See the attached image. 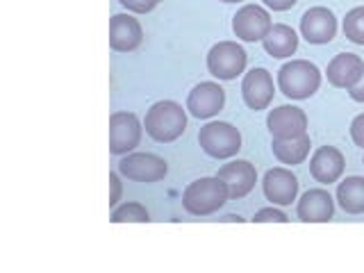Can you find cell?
<instances>
[{"instance_id": "4", "label": "cell", "mask_w": 364, "mask_h": 273, "mask_svg": "<svg viewBox=\"0 0 364 273\" xmlns=\"http://www.w3.org/2000/svg\"><path fill=\"white\" fill-rule=\"evenodd\" d=\"M198 144L214 159H228L242 148V132L228 121H210L198 132Z\"/></svg>"}, {"instance_id": "20", "label": "cell", "mask_w": 364, "mask_h": 273, "mask_svg": "<svg viewBox=\"0 0 364 273\" xmlns=\"http://www.w3.org/2000/svg\"><path fill=\"white\" fill-rule=\"evenodd\" d=\"M310 146H312L310 134H303V136H294V139H273L271 151L278 157V162L296 166V164H303L307 159Z\"/></svg>"}, {"instance_id": "3", "label": "cell", "mask_w": 364, "mask_h": 273, "mask_svg": "<svg viewBox=\"0 0 364 273\" xmlns=\"http://www.w3.org/2000/svg\"><path fill=\"white\" fill-rule=\"evenodd\" d=\"M278 87L291 100H305L321 87V71L307 60H291L278 71Z\"/></svg>"}, {"instance_id": "31", "label": "cell", "mask_w": 364, "mask_h": 273, "mask_svg": "<svg viewBox=\"0 0 364 273\" xmlns=\"http://www.w3.org/2000/svg\"><path fill=\"white\" fill-rule=\"evenodd\" d=\"M221 3H242V0H221Z\"/></svg>"}, {"instance_id": "2", "label": "cell", "mask_w": 364, "mask_h": 273, "mask_svg": "<svg viewBox=\"0 0 364 273\" xmlns=\"http://www.w3.org/2000/svg\"><path fill=\"white\" fill-rule=\"evenodd\" d=\"M230 200L225 182L219 176L193 180L182 191V208L193 216H210Z\"/></svg>"}, {"instance_id": "11", "label": "cell", "mask_w": 364, "mask_h": 273, "mask_svg": "<svg viewBox=\"0 0 364 273\" xmlns=\"http://www.w3.org/2000/svg\"><path fill=\"white\" fill-rule=\"evenodd\" d=\"M225 105V91L216 82H200L187 96V109L196 119H212Z\"/></svg>"}, {"instance_id": "7", "label": "cell", "mask_w": 364, "mask_h": 273, "mask_svg": "<svg viewBox=\"0 0 364 273\" xmlns=\"http://www.w3.org/2000/svg\"><path fill=\"white\" fill-rule=\"evenodd\" d=\"M119 173L134 182H159L168 173V164L153 153H128L119 162Z\"/></svg>"}, {"instance_id": "17", "label": "cell", "mask_w": 364, "mask_h": 273, "mask_svg": "<svg viewBox=\"0 0 364 273\" xmlns=\"http://www.w3.org/2000/svg\"><path fill=\"white\" fill-rule=\"evenodd\" d=\"M296 214L303 223H326L335 214L333 196L326 189H307L299 200Z\"/></svg>"}, {"instance_id": "15", "label": "cell", "mask_w": 364, "mask_h": 273, "mask_svg": "<svg viewBox=\"0 0 364 273\" xmlns=\"http://www.w3.org/2000/svg\"><path fill=\"white\" fill-rule=\"evenodd\" d=\"M262 189H264L267 200L273 205H291V200L299 196V178L284 166L269 168L262 180Z\"/></svg>"}, {"instance_id": "18", "label": "cell", "mask_w": 364, "mask_h": 273, "mask_svg": "<svg viewBox=\"0 0 364 273\" xmlns=\"http://www.w3.org/2000/svg\"><path fill=\"white\" fill-rule=\"evenodd\" d=\"M364 71V62L353 53H339L328 62L326 75L328 82L337 89H350Z\"/></svg>"}, {"instance_id": "5", "label": "cell", "mask_w": 364, "mask_h": 273, "mask_svg": "<svg viewBox=\"0 0 364 273\" xmlns=\"http://www.w3.org/2000/svg\"><path fill=\"white\" fill-rule=\"evenodd\" d=\"M246 68V50L237 41H219L208 53V71L219 80H235Z\"/></svg>"}, {"instance_id": "30", "label": "cell", "mask_w": 364, "mask_h": 273, "mask_svg": "<svg viewBox=\"0 0 364 273\" xmlns=\"http://www.w3.org/2000/svg\"><path fill=\"white\" fill-rule=\"evenodd\" d=\"M223 221H237V223H242L244 219L239 214H228V216H223Z\"/></svg>"}, {"instance_id": "1", "label": "cell", "mask_w": 364, "mask_h": 273, "mask_svg": "<svg viewBox=\"0 0 364 273\" xmlns=\"http://www.w3.org/2000/svg\"><path fill=\"white\" fill-rule=\"evenodd\" d=\"M146 134L157 144H171L187 130V114L176 100H159L146 112L144 119Z\"/></svg>"}, {"instance_id": "10", "label": "cell", "mask_w": 364, "mask_h": 273, "mask_svg": "<svg viewBox=\"0 0 364 273\" xmlns=\"http://www.w3.org/2000/svg\"><path fill=\"white\" fill-rule=\"evenodd\" d=\"M267 125L273 139H294V136L307 134V117L301 107L280 105L269 112Z\"/></svg>"}, {"instance_id": "25", "label": "cell", "mask_w": 364, "mask_h": 273, "mask_svg": "<svg viewBox=\"0 0 364 273\" xmlns=\"http://www.w3.org/2000/svg\"><path fill=\"white\" fill-rule=\"evenodd\" d=\"M119 3L128 11H134V14H148V11L157 7L159 0H119Z\"/></svg>"}, {"instance_id": "19", "label": "cell", "mask_w": 364, "mask_h": 273, "mask_svg": "<svg viewBox=\"0 0 364 273\" xmlns=\"http://www.w3.org/2000/svg\"><path fill=\"white\" fill-rule=\"evenodd\" d=\"M262 43H264V50L271 57L284 60V57H291L296 48H299V34L294 32V28L284 26V23H273Z\"/></svg>"}, {"instance_id": "23", "label": "cell", "mask_w": 364, "mask_h": 273, "mask_svg": "<svg viewBox=\"0 0 364 273\" xmlns=\"http://www.w3.org/2000/svg\"><path fill=\"white\" fill-rule=\"evenodd\" d=\"M344 37L358 46H364V7H353L344 16Z\"/></svg>"}, {"instance_id": "28", "label": "cell", "mask_w": 364, "mask_h": 273, "mask_svg": "<svg viewBox=\"0 0 364 273\" xmlns=\"http://www.w3.org/2000/svg\"><path fill=\"white\" fill-rule=\"evenodd\" d=\"M269 9H273V11H287V9H291L299 0H262Z\"/></svg>"}, {"instance_id": "6", "label": "cell", "mask_w": 364, "mask_h": 273, "mask_svg": "<svg viewBox=\"0 0 364 273\" xmlns=\"http://www.w3.org/2000/svg\"><path fill=\"white\" fill-rule=\"evenodd\" d=\"M144 125L134 112H114L109 117V153L128 155L141 141Z\"/></svg>"}, {"instance_id": "29", "label": "cell", "mask_w": 364, "mask_h": 273, "mask_svg": "<svg viewBox=\"0 0 364 273\" xmlns=\"http://www.w3.org/2000/svg\"><path fill=\"white\" fill-rule=\"evenodd\" d=\"M348 91V96L355 100V102H364V71H362V75H360V80L355 85H353L350 89H346Z\"/></svg>"}, {"instance_id": "8", "label": "cell", "mask_w": 364, "mask_h": 273, "mask_svg": "<svg viewBox=\"0 0 364 273\" xmlns=\"http://www.w3.org/2000/svg\"><path fill=\"white\" fill-rule=\"evenodd\" d=\"M271 16L259 5H244L232 16V32L242 41H262L271 30Z\"/></svg>"}, {"instance_id": "21", "label": "cell", "mask_w": 364, "mask_h": 273, "mask_svg": "<svg viewBox=\"0 0 364 273\" xmlns=\"http://www.w3.org/2000/svg\"><path fill=\"white\" fill-rule=\"evenodd\" d=\"M337 200L341 210L348 214H362L364 212V178L350 176L337 187Z\"/></svg>"}, {"instance_id": "32", "label": "cell", "mask_w": 364, "mask_h": 273, "mask_svg": "<svg viewBox=\"0 0 364 273\" xmlns=\"http://www.w3.org/2000/svg\"><path fill=\"white\" fill-rule=\"evenodd\" d=\"M362 164H364V155H362Z\"/></svg>"}, {"instance_id": "22", "label": "cell", "mask_w": 364, "mask_h": 273, "mask_svg": "<svg viewBox=\"0 0 364 273\" xmlns=\"http://www.w3.org/2000/svg\"><path fill=\"white\" fill-rule=\"evenodd\" d=\"M109 221L112 223H148L151 221V214H148V210L141 203H125L112 212Z\"/></svg>"}, {"instance_id": "27", "label": "cell", "mask_w": 364, "mask_h": 273, "mask_svg": "<svg viewBox=\"0 0 364 273\" xmlns=\"http://www.w3.org/2000/svg\"><path fill=\"white\" fill-rule=\"evenodd\" d=\"M109 208H114V205L119 203L121 198V180H119V173H114V171H109Z\"/></svg>"}, {"instance_id": "16", "label": "cell", "mask_w": 364, "mask_h": 273, "mask_svg": "<svg viewBox=\"0 0 364 273\" xmlns=\"http://www.w3.org/2000/svg\"><path fill=\"white\" fill-rule=\"evenodd\" d=\"M344 155L335 146H321L316 148L310 159V173L321 185H333L344 173Z\"/></svg>"}, {"instance_id": "9", "label": "cell", "mask_w": 364, "mask_h": 273, "mask_svg": "<svg viewBox=\"0 0 364 273\" xmlns=\"http://www.w3.org/2000/svg\"><path fill=\"white\" fill-rule=\"evenodd\" d=\"M301 34L307 43H330L337 34V16L328 7H310L301 18Z\"/></svg>"}, {"instance_id": "14", "label": "cell", "mask_w": 364, "mask_h": 273, "mask_svg": "<svg viewBox=\"0 0 364 273\" xmlns=\"http://www.w3.org/2000/svg\"><path fill=\"white\" fill-rule=\"evenodd\" d=\"M216 176L225 182L228 191H230V200H239L248 196L257 182V171L253 164L246 162V159H232V162L223 164Z\"/></svg>"}, {"instance_id": "12", "label": "cell", "mask_w": 364, "mask_h": 273, "mask_svg": "<svg viewBox=\"0 0 364 273\" xmlns=\"http://www.w3.org/2000/svg\"><path fill=\"white\" fill-rule=\"evenodd\" d=\"M273 77L267 68H250L242 80V96L250 109H267L273 100Z\"/></svg>"}, {"instance_id": "13", "label": "cell", "mask_w": 364, "mask_h": 273, "mask_svg": "<svg viewBox=\"0 0 364 273\" xmlns=\"http://www.w3.org/2000/svg\"><path fill=\"white\" fill-rule=\"evenodd\" d=\"M141 23L130 14H114L109 18V48L117 53H132L141 46Z\"/></svg>"}, {"instance_id": "24", "label": "cell", "mask_w": 364, "mask_h": 273, "mask_svg": "<svg viewBox=\"0 0 364 273\" xmlns=\"http://www.w3.org/2000/svg\"><path fill=\"white\" fill-rule=\"evenodd\" d=\"M287 214L276 210V208H262L255 212L253 223H287Z\"/></svg>"}, {"instance_id": "26", "label": "cell", "mask_w": 364, "mask_h": 273, "mask_svg": "<svg viewBox=\"0 0 364 273\" xmlns=\"http://www.w3.org/2000/svg\"><path fill=\"white\" fill-rule=\"evenodd\" d=\"M350 136L353 141H355V146H360L364 151V114H360V117L353 119L350 123Z\"/></svg>"}]
</instances>
